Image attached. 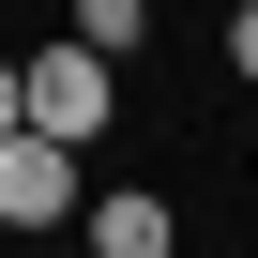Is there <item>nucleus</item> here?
Here are the masks:
<instances>
[{"label": "nucleus", "instance_id": "f257e3e1", "mask_svg": "<svg viewBox=\"0 0 258 258\" xmlns=\"http://www.w3.org/2000/svg\"><path fill=\"white\" fill-rule=\"evenodd\" d=\"M16 121H31V137H61V152H91L106 137V61L61 31V46H31L16 61Z\"/></svg>", "mask_w": 258, "mask_h": 258}, {"label": "nucleus", "instance_id": "423d86ee", "mask_svg": "<svg viewBox=\"0 0 258 258\" xmlns=\"http://www.w3.org/2000/svg\"><path fill=\"white\" fill-rule=\"evenodd\" d=\"M0 137H16V61H0Z\"/></svg>", "mask_w": 258, "mask_h": 258}, {"label": "nucleus", "instance_id": "f03ea898", "mask_svg": "<svg viewBox=\"0 0 258 258\" xmlns=\"http://www.w3.org/2000/svg\"><path fill=\"white\" fill-rule=\"evenodd\" d=\"M0 228H76V152L61 137H0Z\"/></svg>", "mask_w": 258, "mask_h": 258}, {"label": "nucleus", "instance_id": "7ed1b4c3", "mask_svg": "<svg viewBox=\"0 0 258 258\" xmlns=\"http://www.w3.org/2000/svg\"><path fill=\"white\" fill-rule=\"evenodd\" d=\"M76 228H91V258H167V243H182V213H167L152 182H106V198H76Z\"/></svg>", "mask_w": 258, "mask_h": 258}, {"label": "nucleus", "instance_id": "39448f33", "mask_svg": "<svg viewBox=\"0 0 258 258\" xmlns=\"http://www.w3.org/2000/svg\"><path fill=\"white\" fill-rule=\"evenodd\" d=\"M228 61H243V76H258V0H243V16H228Z\"/></svg>", "mask_w": 258, "mask_h": 258}, {"label": "nucleus", "instance_id": "20e7f679", "mask_svg": "<svg viewBox=\"0 0 258 258\" xmlns=\"http://www.w3.org/2000/svg\"><path fill=\"white\" fill-rule=\"evenodd\" d=\"M137 31H152V0H76V46H91V61H121Z\"/></svg>", "mask_w": 258, "mask_h": 258}]
</instances>
